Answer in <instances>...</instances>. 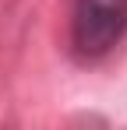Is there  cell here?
Masks as SVG:
<instances>
[{"mask_svg": "<svg viewBox=\"0 0 127 130\" xmlns=\"http://www.w3.org/2000/svg\"><path fill=\"white\" fill-rule=\"evenodd\" d=\"M127 32V0H74L71 46L81 60H99Z\"/></svg>", "mask_w": 127, "mask_h": 130, "instance_id": "6da1fadb", "label": "cell"}]
</instances>
